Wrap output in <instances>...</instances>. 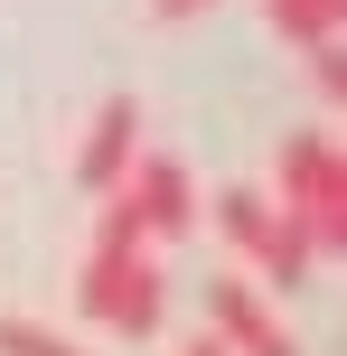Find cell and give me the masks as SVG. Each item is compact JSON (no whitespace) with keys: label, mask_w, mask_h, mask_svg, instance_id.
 Segmentation results:
<instances>
[{"label":"cell","mask_w":347,"mask_h":356,"mask_svg":"<svg viewBox=\"0 0 347 356\" xmlns=\"http://www.w3.org/2000/svg\"><path fill=\"white\" fill-rule=\"evenodd\" d=\"M273 10L282 38H300V47H347V0H263Z\"/></svg>","instance_id":"cell-6"},{"label":"cell","mask_w":347,"mask_h":356,"mask_svg":"<svg viewBox=\"0 0 347 356\" xmlns=\"http://www.w3.org/2000/svg\"><path fill=\"white\" fill-rule=\"evenodd\" d=\"M273 207L300 216L319 244V272L338 263V234H347V160H338V131H291L282 141V169H273Z\"/></svg>","instance_id":"cell-1"},{"label":"cell","mask_w":347,"mask_h":356,"mask_svg":"<svg viewBox=\"0 0 347 356\" xmlns=\"http://www.w3.org/2000/svg\"><path fill=\"white\" fill-rule=\"evenodd\" d=\"M0 356H75L56 328H38V319H0Z\"/></svg>","instance_id":"cell-8"},{"label":"cell","mask_w":347,"mask_h":356,"mask_svg":"<svg viewBox=\"0 0 347 356\" xmlns=\"http://www.w3.org/2000/svg\"><path fill=\"white\" fill-rule=\"evenodd\" d=\"M122 207L141 216L150 244H160V234H188L197 225V178H188V160H169V150H141V160L122 169Z\"/></svg>","instance_id":"cell-4"},{"label":"cell","mask_w":347,"mask_h":356,"mask_svg":"<svg viewBox=\"0 0 347 356\" xmlns=\"http://www.w3.org/2000/svg\"><path fill=\"white\" fill-rule=\"evenodd\" d=\"M207 328L225 338V356H300V338L273 319V300H263L244 272H216V282H207Z\"/></svg>","instance_id":"cell-3"},{"label":"cell","mask_w":347,"mask_h":356,"mask_svg":"<svg viewBox=\"0 0 347 356\" xmlns=\"http://www.w3.org/2000/svg\"><path fill=\"white\" fill-rule=\"evenodd\" d=\"M131 160H141V104H131V94H113V104L94 113L85 150H75V188H85V197L122 188V169H131Z\"/></svg>","instance_id":"cell-5"},{"label":"cell","mask_w":347,"mask_h":356,"mask_svg":"<svg viewBox=\"0 0 347 356\" xmlns=\"http://www.w3.org/2000/svg\"><path fill=\"white\" fill-rule=\"evenodd\" d=\"M75 300L85 319H104L113 338H150L169 319V272L150 263V244H94L85 272H75Z\"/></svg>","instance_id":"cell-2"},{"label":"cell","mask_w":347,"mask_h":356,"mask_svg":"<svg viewBox=\"0 0 347 356\" xmlns=\"http://www.w3.org/2000/svg\"><path fill=\"white\" fill-rule=\"evenodd\" d=\"M160 19H197V10H216V0H150Z\"/></svg>","instance_id":"cell-9"},{"label":"cell","mask_w":347,"mask_h":356,"mask_svg":"<svg viewBox=\"0 0 347 356\" xmlns=\"http://www.w3.org/2000/svg\"><path fill=\"white\" fill-rule=\"evenodd\" d=\"M216 225H225V244L254 263L263 234H273V197H263V188H225V197H216Z\"/></svg>","instance_id":"cell-7"},{"label":"cell","mask_w":347,"mask_h":356,"mask_svg":"<svg viewBox=\"0 0 347 356\" xmlns=\"http://www.w3.org/2000/svg\"><path fill=\"white\" fill-rule=\"evenodd\" d=\"M179 356H225V338H216V328H207V338H188Z\"/></svg>","instance_id":"cell-10"}]
</instances>
